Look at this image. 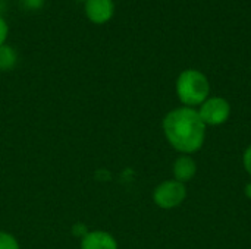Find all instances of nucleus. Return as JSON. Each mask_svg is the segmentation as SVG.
<instances>
[{"label":"nucleus","instance_id":"nucleus-1","mask_svg":"<svg viewBox=\"0 0 251 249\" xmlns=\"http://www.w3.org/2000/svg\"><path fill=\"white\" fill-rule=\"evenodd\" d=\"M162 128L171 147L181 154L197 153L206 139V125L193 107L171 110L163 117Z\"/></svg>","mask_w":251,"mask_h":249},{"label":"nucleus","instance_id":"nucleus-2","mask_svg":"<svg viewBox=\"0 0 251 249\" xmlns=\"http://www.w3.org/2000/svg\"><path fill=\"white\" fill-rule=\"evenodd\" d=\"M178 100L185 107H197L201 106L210 94V84L207 76L197 69H185L182 70L175 84Z\"/></svg>","mask_w":251,"mask_h":249},{"label":"nucleus","instance_id":"nucleus-3","mask_svg":"<svg viewBox=\"0 0 251 249\" xmlns=\"http://www.w3.org/2000/svg\"><path fill=\"white\" fill-rule=\"evenodd\" d=\"M187 198L185 183H181L175 179L165 181L159 183L153 191V201L159 208L172 210L179 207Z\"/></svg>","mask_w":251,"mask_h":249},{"label":"nucleus","instance_id":"nucleus-4","mask_svg":"<svg viewBox=\"0 0 251 249\" xmlns=\"http://www.w3.org/2000/svg\"><path fill=\"white\" fill-rule=\"evenodd\" d=\"M197 112L206 126H221L231 116V104L224 97H209Z\"/></svg>","mask_w":251,"mask_h":249},{"label":"nucleus","instance_id":"nucleus-5","mask_svg":"<svg viewBox=\"0 0 251 249\" xmlns=\"http://www.w3.org/2000/svg\"><path fill=\"white\" fill-rule=\"evenodd\" d=\"M85 16L91 23L103 25L107 23L115 15L113 0H87L84 3Z\"/></svg>","mask_w":251,"mask_h":249},{"label":"nucleus","instance_id":"nucleus-6","mask_svg":"<svg viewBox=\"0 0 251 249\" xmlns=\"http://www.w3.org/2000/svg\"><path fill=\"white\" fill-rule=\"evenodd\" d=\"M81 249H118V242L109 232L91 230L82 236Z\"/></svg>","mask_w":251,"mask_h":249},{"label":"nucleus","instance_id":"nucleus-7","mask_svg":"<svg viewBox=\"0 0 251 249\" xmlns=\"http://www.w3.org/2000/svg\"><path fill=\"white\" fill-rule=\"evenodd\" d=\"M172 173H174V179L185 183L188 181H191L196 173H197V163L196 160L188 156V154H181L172 166Z\"/></svg>","mask_w":251,"mask_h":249},{"label":"nucleus","instance_id":"nucleus-8","mask_svg":"<svg viewBox=\"0 0 251 249\" xmlns=\"http://www.w3.org/2000/svg\"><path fill=\"white\" fill-rule=\"evenodd\" d=\"M18 62V53L13 47L3 44L0 47V70H10Z\"/></svg>","mask_w":251,"mask_h":249},{"label":"nucleus","instance_id":"nucleus-9","mask_svg":"<svg viewBox=\"0 0 251 249\" xmlns=\"http://www.w3.org/2000/svg\"><path fill=\"white\" fill-rule=\"evenodd\" d=\"M0 249H21L19 242L12 233L0 230Z\"/></svg>","mask_w":251,"mask_h":249},{"label":"nucleus","instance_id":"nucleus-10","mask_svg":"<svg viewBox=\"0 0 251 249\" xmlns=\"http://www.w3.org/2000/svg\"><path fill=\"white\" fill-rule=\"evenodd\" d=\"M44 1L46 0H19V4L22 6V9L34 12V10H40L43 7Z\"/></svg>","mask_w":251,"mask_h":249},{"label":"nucleus","instance_id":"nucleus-11","mask_svg":"<svg viewBox=\"0 0 251 249\" xmlns=\"http://www.w3.org/2000/svg\"><path fill=\"white\" fill-rule=\"evenodd\" d=\"M7 35H9V25H7V22L0 16V47H1L3 44H6Z\"/></svg>","mask_w":251,"mask_h":249},{"label":"nucleus","instance_id":"nucleus-12","mask_svg":"<svg viewBox=\"0 0 251 249\" xmlns=\"http://www.w3.org/2000/svg\"><path fill=\"white\" fill-rule=\"evenodd\" d=\"M243 166L246 169V172L251 176V145H249L243 154Z\"/></svg>","mask_w":251,"mask_h":249},{"label":"nucleus","instance_id":"nucleus-13","mask_svg":"<svg viewBox=\"0 0 251 249\" xmlns=\"http://www.w3.org/2000/svg\"><path fill=\"white\" fill-rule=\"evenodd\" d=\"M244 194H246V197L251 200V182H249L247 185H246V188H244Z\"/></svg>","mask_w":251,"mask_h":249},{"label":"nucleus","instance_id":"nucleus-14","mask_svg":"<svg viewBox=\"0 0 251 249\" xmlns=\"http://www.w3.org/2000/svg\"><path fill=\"white\" fill-rule=\"evenodd\" d=\"M78 1H84V3H85V1H87V0H78Z\"/></svg>","mask_w":251,"mask_h":249}]
</instances>
